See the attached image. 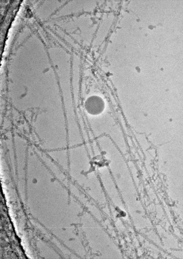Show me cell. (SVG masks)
I'll return each instance as SVG.
<instances>
[{"instance_id":"obj_1","label":"cell","mask_w":183,"mask_h":259,"mask_svg":"<svg viewBox=\"0 0 183 259\" xmlns=\"http://www.w3.org/2000/svg\"><path fill=\"white\" fill-rule=\"evenodd\" d=\"M59 69V78L64 98L71 100L72 94L71 84V66L69 59H61Z\"/></svg>"},{"instance_id":"obj_2","label":"cell","mask_w":183,"mask_h":259,"mask_svg":"<svg viewBox=\"0 0 183 259\" xmlns=\"http://www.w3.org/2000/svg\"><path fill=\"white\" fill-rule=\"evenodd\" d=\"M84 107L87 112L93 115L101 114L105 108V103L103 100L97 96L89 97L85 101Z\"/></svg>"}]
</instances>
